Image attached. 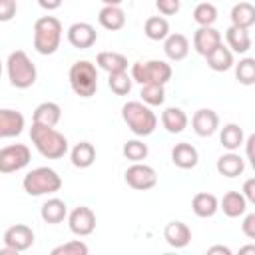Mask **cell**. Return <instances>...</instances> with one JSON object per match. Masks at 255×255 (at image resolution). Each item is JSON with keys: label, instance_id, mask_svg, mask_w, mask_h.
<instances>
[{"label": "cell", "instance_id": "obj_1", "mask_svg": "<svg viewBox=\"0 0 255 255\" xmlns=\"http://www.w3.org/2000/svg\"><path fill=\"white\" fill-rule=\"evenodd\" d=\"M30 139H32L34 147L38 149V153L46 159H60L68 153V139L64 137V133H60L54 128L32 124Z\"/></svg>", "mask_w": 255, "mask_h": 255}, {"label": "cell", "instance_id": "obj_2", "mask_svg": "<svg viewBox=\"0 0 255 255\" xmlns=\"http://www.w3.org/2000/svg\"><path fill=\"white\" fill-rule=\"evenodd\" d=\"M122 120L139 137L151 135L155 131V128H157V116L151 112V108L147 104L137 102V100L126 102L122 106Z\"/></svg>", "mask_w": 255, "mask_h": 255}, {"label": "cell", "instance_id": "obj_3", "mask_svg": "<svg viewBox=\"0 0 255 255\" xmlns=\"http://www.w3.org/2000/svg\"><path fill=\"white\" fill-rule=\"evenodd\" d=\"M62 22L54 16H42L34 24V48L42 56H52L62 42Z\"/></svg>", "mask_w": 255, "mask_h": 255}, {"label": "cell", "instance_id": "obj_4", "mask_svg": "<svg viewBox=\"0 0 255 255\" xmlns=\"http://www.w3.org/2000/svg\"><path fill=\"white\" fill-rule=\"evenodd\" d=\"M6 70H8L10 84L18 90H26V88L36 84V78H38L36 64L28 58V54L24 50H16L8 56Z\"/></svg>", "mask_w": 255, "mask_h": 255}, {"label": "cell", "instance_id": "obj_5", "mask_svg": "<svg viewBox=\"0 0 255 255\" xmlns=\"http://www.w3.org/2000/svg\"><path fill=\"white\" fill-rule=\"evenodd\" d=\"M22 187L32 197L50 195V193H56L62 189V177L52 167H36L26 173Z\"/></svg>", "mask_w": 255, "mask_h": 255}, {"label": "cell", "instance_id": "obj_6", "mask_svg": "<svg viewBox=\"0 0 255 255\" xmlns=\"http://www.w3.org/2000/svg\"><path fill=\"white\" fill-rule=\"evenodd\" d=\"M68 78H70V86L74 94L80 98H92L98 90V70L88 60L74 62L68 72Z\"/></svg>", "mask_w": 255, "mask_h": 255}, {"label": "cell", "instance_id": "obj_7", "mask_svg": "<svg viewBox=\"0 0 255 255\" xmlns=\"http://www.w3.org/2000/svg\"><path fill=\"white\" fill-rule=\"evenodd\" d=\"M171 66L163 60H147V62H135L131 66V80L137 84H161L165 86L171 80Z\"/></svg>", "mask_w": 255, "mask_h": 255}, {"label": "cell", "instance_id": "obj_8", "mask_svg": "<svg viewBox=\"0 0 255 255\" xmlns=\"http://www.w3.org/2000/svg\"><path fill=\"white\" fill-rule=\"evenodd\" d=\"M32 159L30 147L24 143H12L0 149V173H16L24 169Z\"/></svg>", "mask_w": 255, "mask_h": 255}, {"label": "cell", "instance_id": "obj_9", "mask_svg": "<svg viewBox=\"0 0 255 255\" xmlns=\"http://www.w3.org/2000/svg\"><path fill=\"white\" fill-rule=\"evenodd\" d=\"M124 179L129 187L137 189V191H147L151 187H155L157 183V173L151 165L147 163H141V161H135L133 165H129L124 173Z\"/></svg>", "mask_w": 255, "mask_h": 255}, {"label": "cell", "instance_id": "obj_10", "mask_svg": "<svg viewBox=\"0 0 255 255\" xmlns=\"http://www.w3.org/2000/svg\"><path fill=\"white\" fill-rule=\"evenodd\" d=\"M68 227L74 235L86 237L96 229V213L86 205H78L68 213Z\"/></svg>", "mask_w": 255, "mask_h": 255}, {"label": "cell", "instance_id": "obj_11", "mask_svg": "<svg viewBox=\"0 0 255 255\" xmlns=\"http://www.w3.org/2000/svg\"><path fill=\"white\" fill-rule=\"evenodd\" d=\"M4 243L8 247H12L16 253L20 251H26L34 245V231L30 225H24V223H16L12 227H8L4 231Z\"/></svg>", "mask_w": 255, "mask_h": 255}, {"label": "cell", "instance_id": "obj_12", "mask_svg": "<svg viewBox=\"0 0 255 255\" xmlns=\"http://www.w3.org/2000/svg\"><path fill=\"white\" fill-rule=\"evenodd\" d=\"M26 120L18 110L12 108H0V139L18 137L24 131Z\"/></svg>", "mask_w": 255, "mask_h": 255}, {"label": "cell", "instance_id": "obj_13", "mask_svg": "<svg viewBox=\"0 0 255 255\" xmlns=\"http://www.w3.org/2000/svg\"><path fill=\"white\" fill-rule=\"evenodd\" d=\"M68 42L78 48V50H86V48H92L98 40V32L92 24L88 22H76L68 28Z\"/></svg>", "mask_w": 255, "mask_h": 255}, {"label": "cell", "instance_id": "obj_14", "mask_svg": "<svg viewBox=\"0 0 255 255\" xmlns=\"http://www.w3.org/2000/svg\"><path fill=\"white\" fill-rule=\"evenodd\" d=\"M191 128L199 137H209L219 128V116L211 108H199L191 118Z\"/></svg>", "mask_w": 255, "mask_h": 255}, {"label": "cell", "instance_id": "obj_15", "mask_svg": "<svg viewBox=\"0 0 255 255\" xmlns=\"http://www.w3.org/2000/svg\"><path fill=\"white\" fill-rule=\"evenodd\" d=\"M219 44H221V34L213 26H199L193 34V48L203 58L211 54Z\"/></svg>", "mask_w": 255, "mask_h": 255}, {"label": "cell", "instance_id": "obj_16", "mask_svg": "<svg viewBox=\"0 0 255 255\" xmlns=\"http://www.w3.org/2000/svg\"><path fill=\"white\" fill-rule=\"evenodd\" d=\"M171 161L179 169H193L197 165V161H199V153H197V149L191 143L181 141V143H175L173 145V149H171Z\"/></svg>", "mask_w": 255, "mask_h": 255}, {"label": "cell", "instance_id": "obj_17", "mask_svg": "<svg viewBox=\"0 0 255 255\" xmlns=\"http://www.w3.org/2000/svg\"><path fill=\"white\" fill-rule=\"evenodd\" d=\"M163 239L167 241V245L181 249L191 241V229L183 221H169L163 229Z\"/></svg>", "mask_w": 255, "mask_h": 255}, {"label": "cell", "instance_id": "obj_18", "mask_svg": "<svg viewBox=\"0 0 255 255\" xmlns=\"http://www.w3.org/2000/svg\"><path fill=\"white\" fill-rule=\"evenodd\" d=\"M62 118V108L56 102H42L36 106L34 116H32V124H40V126H48L54 128Z\"/></svg>", "mask_w": 255, "mask_h": 255}, {"label": "cell", "instance_id": "obj_19", "mask_svg": "<svg viewBox=\"0 0 255 255\" xmlns=\"http://www.w3.org/2000/svg\"><path fill=\"white\" fill-rule=\"evenodd\" d=\"M215 167H217V173H219V175L231 179V177H237V175L243 173V169H245V161H243V157H241L239 153L229 151V153H223V155L217 159Z\"/></svg>", "mask_w": 255, "mask_h": 255}, {"label": "cell", "instance_id": "obj_20", "mask_svg": "<svg viewBox=\"0 0 255 255\" xmlns=\"http://www.w3.org/2000/svg\"><path fill=\"white\" fill-rule=\"evenodd\" d=\"M191 209L197 217H213L219 209V199L213 195V193H207V191H199L193 195L191 199Z\"/></svg>", "mask_w": 255, "mask_h": 255}, {"label": "cell", "instance_id": "obj_21", "mask_svg": "<svg viewBox=\"0 0 255 255\" xmlns=\"http://www.w3.org/2000/svg\"><path fill=\"white\" fill-rule=\"evenodd\" d=\"M98 22L102 28H106L110 32L122 30L126 26V12L120 6H104L98 12Z\"/></svg>", "mask_w": 255, "mask_h": 255}, {"label": "cell", "instance_id": "obj_22", "mask_svg": "<svg viewBox=\"0 0 255 255\" xmlns=\"http://www.w3.org/2000/svg\"><path fill=\"white\" fill-rule=\"evenodd\" d=\"M163 52L169 60L179 62L189 54V40L183 34H167L163 40Z\"/></svg>", "mask_w": 255, "mask_h": 255}, {"label": "cell", "instance_id": "obj_23", "mask_svg": "<svg viewBox=\"0 0 255 255\" xmlns=\"http://www.w3.org/2000/svg\"><path fill=\"white\" fill-rule=\"evenodd\" d=\"M40 215L46 223L56 225L62 223L68 217V205L60 199V197H50L48 201H44V205L40 207Z\"/></svg>", "mask_w": 255, "mask_h": 255}, {"label": "cell", "instance_id": "obj_24", "mask_svg": "<svg viewBox=\"0 0 255 255\" xmlns=\"http://www.w3.org/2000/svg\"><path fill=\"white\" fill-rule=\"evenodd\" d=\"M219 209L231 219L241 217L247 211V199L241 195V191H227L219 201Z\"/></svg>", "mask_w": 255, "mask_h": 255}, {"label": "cell", "instance_id": "obj_25", "mask_svg": "<svg viewBox=\"0 0 255 255\" xmlns=\"http://www.w3.org/2000/svg\"><path fill=\"white\" fill-rule=\"evenodd\" d=\"M161 124L169 133H181L187 128V114L181 108L169 106L161 112Z\"/></svg>", "mask_w": 255, "mask_h": 255}, {"label": "cell", "instance_id": "obj_26", "mask_svg": "<svg viewBox=\"0 0 255 255\" xmlns=\"http://www.w3.org/2000/svg\"><path fill=\"white\" fill-rule=\"evenodd\" d=\"M225 40H227V48L231 52H237V54H245L251 48L249 30H243V28H237V26H229L225 30Z\"/></svg>", "mask_w": 255, "mask_h": 255}, {"label": "cell", "instance_id": "obj_27", "mask_svg": "<svg viewBox=\"0 0 255 255\" xmlns=\"http://www.w3.org/2000/svg\"><path fill=\"white\" fill-rule=\"evenodd\" d=\"M231 26H237V28H243V30H249L253 24H255V8L253 4L249 2H239L231 8Z\"/></svg>", "mask_w": 255, "mask_h": 255}, {"label": "cell", "instance_id": "obj_28", "mask_svg": "<svg viewBox=\"0 0 255 255\" xmlns=\"http://www.w3.org/2000/svg\"><path fill=\"white\" fill-rule=\"evenodd\" d=\"M70 159H72V165L74 167L86 169V167H90L96 161V147L90 141H80V143H76L72 147Z\"/></svg>", "mask_w": 255, "mask_h": 255}, {"label": "cell", "instance_id": "obj_29", "mask_svg": "<svg viewBox=\"0 0 255 255\" xmlns=\"http://www.w3.org/2000/svg\"><path fill=\"white\" fill-rule=\"evenodd\" d=\"M96 64H98V68H102L108 74L128 70V58L120 52H100L96 56Z\"/></svg>", "mask_w": 255, "mask_h": 255}, {"label": "cell", "instance_id": "obj_30", "mask_svg": "<svg viewBox=\"0 0 255 255\" xmlns=\"http://www.w3.org/2000/svg\"><path fill=\"white\" fill-rule=\"evenodd\" d=\"M205 60L213 72H227L233 66V52L229 48H225L223 44H219L211 54L205 56Z\"/></svg>", "mask_w": 255, "mask_h": 255}, {"label": "cell", "instance_id": "obj_31", "mask_svg": "<svg viewBox=\"0 0 255 255\" xmlns=\"http://www.w3.org/2000/svg\"><path fill=\"white\" fill-rule=\"evenodd\" d=\"M243 139H245V135H243V128H241V126H237V124H225V126L221 128L219 141H221V145H223L227 151L239 149V147L243 145Z\"/></svg>", "mask_w": 255, "mask_h": 255}, {"label": "cell", "instance_id": "obj_32", "mask_svg": "<svg viewBox=\"0 0 255 255\" xmlns=\"http://www.w3.org/2000/svg\"><path fill=\"white\" fill-rule=\"evenodd\" d=\"M143 32H145V36H147L149 40H155V42L165 40L167 34H169V22H167L163 16H151V18L145 20Z\"/></svg>", "mask_w": 255, "mask_h": 255}, {"label": "cell", "instance_id": "obj_33", "mask_svg": "<svg viewBox=\"0 0 255 255\" xmlns=\"http://www.w3.org/2000/svg\"><path fill=\"white\" fill-rule=\"evenodd\" d=\"M131 76L128 74V70L124 72H114V74H108V86L110 90L116 94V96H128L131 92Z\"/></svg>", "mask_w": 255, "mask_h": 255}, {"label": "cell", "instance_id": "obj_34", "mask_svg": "<svg viewBox=\"0 0 255 255\" xmlns=\"http://www.w3.org/2000/svg\"><path fill=\"white\" fill-rule=\"evenodd\" d=\"M235 78L243 86H253L255 84V60L253 58H243L235 64Z\"/></svg>", "mask_w": 255, "mask_h": 255}, {"label": "cell", "instance_id": "obj_35", "mask_svg": "<svg viewBox=\"0 0 255 255\" xmlns=\"http://www.w3.org/2000/svg\"><path fill=\"white\" fill-rule=\"evenodd\" d=\"M139 96L147 106H161L165 102V88L161 84H143Z\"/></svg>", "mask_w": 255, "mask_h": 255}, {"label": "cell", "instance_id": "obj_36", "mask_svg": "<svg viewBox=\"0 0 255 255\" xmlns=\"http://www.w3.org/2000/svg\"><path fill=\"white\" fill-rule=\"evenodd\" d=\"M122 153H124L126 159H129V161L135 163V161H143V159L147 157L149 149H147V143H143V141H139V139H129V141L124 143Z\"/></svg>", "mask_w": 255, "mask_h": 255}, {"label": "cell", "instance_id": "obj_37", "mask_svg": "<svg viewBox=\"0 0 255 255\" xmlns=\"http://www.w3.org/2000/svg\"><path fill=\"white\" fill-rule=\"evenodd\" d=\"M193 20L199 26H213L215 20H217V8L209 2H201L193 10Z\"/></svg>", "mask_w": 255, "mask_h": 255}, {"label": "cell", "instance_id": "obj_38", "mask_svg": "<svg viewBox=\"0 0 255 255\" xmlns=\"http://www.w3.org/2000/svg\"><path fill=\"white\" fill-rule=\"evenodd\" d=\"M88 245L80 239H72L68 243H62L52 249V255H88Z\"/></svg>", "mask_w": 255, "mask_h": 255}, {"label": "cell", "instance_id": "obj_39", "mask_svg": "<svg viewBox=\"0 0 255 255\" xmlns=\"http://www.w3.org/2000/svg\"><path fill=\"white\" fill-rule=\"evenodd\" d=\"M18 12V0H0V22H10Z\"/></svg>", "mask_w": 255, "mask_h": 255}, {"label": "cell", "instance_id": "obj_40", "mask_svg": "<svg viewBox=\"0 0 255 255\" xmlns=\"http://www.w3.org/2000/svg\"><path fill=\"white\" fill-rule=\"evenodd\" d=\"M155 8L163 16H173L181 8V0H155Z\"/></svg>", "mask_w": 255, "mask_h": 255}, {"label": "cell", "instance_id": "obj_41", "mask_svg": "<svg viewBox=\"0 0 255 255\" xmlns=\"http://www.w3.org/2000/svg\"><path fill=\"white\" fill-rule=\"evenodd\" d=\"M241 231L245 233V237L249 239H255V213H247L243 217V223H241Z\"/></svg>", "mask_w": 255, "mask_h": 255}, {"label": "cell", "instance_id": "obj_42", "mask_svg": "<svg viewBox=\"0 0 255 255\" xmlns=\"http://www.w3.org/2000/svg\"><path fill=\"white\" fill-rule=\"evenodd\" d=\"M241 195L247 199V203H255V177H249V179H245Z\"/></svg>", "mask_w": 255, "mask_h": 255}, {"label": "cell", "instance_id": "obj_43", "mask_svg": "<svg viewBox=\"0 0 255 255\" xmlns=\"http://www.w3.org/2000/svg\"><path fill=\"white\" fill-rule=\"evenodd\" d=\"M62 2H64V0H38L40 8H44V10H48V12L58 10V8L62 6Z\"/></svg>", "mask_w": 255, "mask_h": 255}, {"label": "cell", "instance_id": "obj_44", "mask_svg": "<svg viewBox=\"0 0 255 255\" xmlns=\"http://www.w3.org/2000/svg\"><path fill=\"white\" fill-rule=\"evenodd\" d=\"M243 143H245V151H247V159L255 165V159H253V143H255V135H249L247 139H243Z\"/></svg>", "mask_w": 255, "mask_h": 255}, {"label": "cell", "instance_id": "obj_45", "mask_svg": "<svg viewBox=\"0 0 255 255\" xmlns=\"http://www.w3.org/2000/svg\"><path fill=\"white\" fill-rule=\"evenodd\" d=\"M207 253H209V255H213V253L231 255V249H229V247H225V245H213V247H209V249H207Z\"/></svg>", "mask_w": 255, "mask_h": 255}, {"label": "cell", "instance_id": "obj_46", "mask_svg": "<svg viewBox=\"0 0 255 255\" xmlns=\"http://www.w3.org/2000/svg\"><path fill=\"white\" fill-rule=\"evenodd\" d=\"M104 2V6H120L124 0H102Z\"/></svg>", "mask_w": 255, "mask_h": 255}, {"label": "cell", "instance_id": "obj_47", "mask_svg": "<svg viewBox=\"0 0 255 255\" xmlns=\"http://www.w3.org/2000/svg\"><path fill=\"white\" fill-rule=\"evenodd\" d=\"M239 253H255V245H247V247H241Z\"/></svg>", "mask_w": 255, "mask_h": 255}, {"label": "cell", "instance_id": "obj_48", "mask_svg": "<svg viewBox=\"0 0 255 255\" xmlns=\"http://www.w3.org/2000/svg\"><path fill=\"white\" fill-rule=\"evenodd\" d=\"M0 76H2V60H0Z\"/></svg>", "mask_w": 255, "mask_h": 255}]
</instances>
